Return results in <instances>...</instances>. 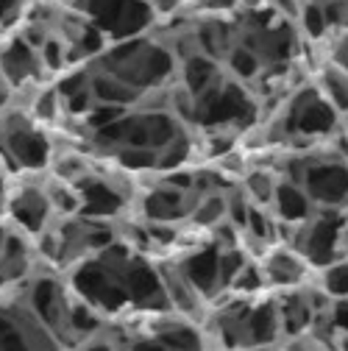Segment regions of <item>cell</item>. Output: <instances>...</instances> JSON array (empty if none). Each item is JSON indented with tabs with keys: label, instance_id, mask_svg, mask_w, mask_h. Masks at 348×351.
Here are the masks:
<instances>
[{
	"label": "cell",
	"instance_id": "13",
	"mask_svg": "<svg viewBox=\"0 0 348 351\" xmlns=\"http://www.w3.org/2000/svg\"><path fill=\"white\" fill-rule=\"evenodd\" d=\"M117 348H120V346L109 337L106 329H101V332H95V335H90V337H84L81 343L73 346V351H117Z\"/></svg>",
	"mask_w": 348,
	"mask_h": 351
},
{
	"label": "cell",
	"instance_id": "12",
	"mask_svg": "<svg viewBox=\"0 0 348 351\" xmlns=\"http://www.w3.org/2000/svg\"><path fill=\"white\" fill-rule=\"evenodd\" d=\"M28 9V0H0V34L12 31Z\"/></svg>",
	"mask_w": 348,
	"mask_h": 351
},
{
	"label": "cell",
	"instance_id": "3",
	"mask_svg": "<svg viewBox=\"0 0 348 351\" xmlns=\"http://www.w3.org/2000/svg\"><path fill=\"white\" fill-rule=\"evenodd\" d=\"M290 182H295L312 206L326 209H348V162L343 159H303L298 173Z\"/></svg>",
	"mask_w": 348,
	"mask_h": 351
},
{
	"label": "cell",
	"instance_id": "11",
	"mask_svg": "<svg viewBox=\"0 0 348 351\" xmlns=\"http://www.w3.org/2000/svg\"><path fill=\"white\" fill-rule=\"evenodd\" d=\"M323 98L337 109V112H348V73L345 70H329L323 75Z\"/></svg>",
	"mask_w": 348,
	"mask_h": 351
},
{
	"label": "cell",
	"instance_id": "14",
	"mask_svg": "<svg viewBox=\"0 0 348 351\" xmlns=\"http://www.w3.org/2000/svg\"><path fill=\"white\" fill-rule=\"evenodd\" d=\"M179 3H182V0H148L153 17H156V14H173V12L179 9Z\"/></svg>",
	"mask_w": 348,
	"mask_h": 351
},
{
	"label": "cell",
	"instance_id": "9",
	"mask_svg": "<svg viewBox=\"0 0 348 351\" xmlns=\"http://www.w3.org/2000/svg\"><path fill=\"white\" fill-rule=\"evenodd\" d=\"M276 187H279V182L265 170H253L243 179V193L248 195V201L253 206H268L271 209L273 198H276Z\"/></svg>",
	"mask_w": 348,
	"mask_h": 351
},
{
	"label": "cell",
	"instance_id": "1",
	"mask_svg": "<svg viewBox=\"0 0 348 351\" xmlns=\"http://www.w3.org/2000/svg\"><path fill=\"white\" fill-rule=\"evenodd\" d=\"M290 245L310 262L312 271H323L348 256V209L315 206L307 221L293 226Z\"/></svg>",
	"mask_w": 348,
	"mask_h": 351
},
{
	"label": "cell",
	"instance_id": "4",
	"mask_svg": "<svg viewBox=\"0 0 348 351\" xmlns=\"http://www.w3.org/2000/svg\"><path fill=\"white\" fill-rule=\"evenodd\" d=\"M334 117H337V109L323 98V93L318 90H307V93H301L290 101L287 106V128H290V134L295 137H323L332 131L334 125Z\"/></svg>",
	"mask_w": 348,
	"mask_h": 351
},
{
	"label": "cell",
	"instance_id": "6",
	"mask_svg": "<svg viewBox=\"0 0 348 351\" xmlns=\"http://www.w3.org/2000/svg\"><path fill=\"white\" fill-rule=\"evenodd\" d=\"M39 73H42L39 51L23 34L6 39L3 45H0V78H3V84L9 86V90L36 81Z\"/></svg>",
	"mask_w": 348,
	"mask_h": 351
},
{
	"label": "cell",
	"instance_id": "2",
	"mask_svg": "<svg viewBox=\"0 0 348 351\" xmlns=\"http://www.w3.org/2000/svg\"><path fill=\"white\" fill-rule=\"evenodd\" d=\"M0 148L20 170H42L51 162V140L42 123L23 109L0 114Z\"/></svg>",
	"mask_w": 348,
	"mask_h": 351
},
{
	"label": "cell",
	"instance_id": "8",
	"mask_svg": "<svg viewBox=\"0 0 348 351\" xmlns=\"http://www.w3.org/2000/svg\"><path fill=\"white\" fill-rule=\"evenodd\" d=\"M273 215L279 217V221L284 223V226H298V223H303L307 217L312 215V201L307 198V193H303L295 182H290V179H284V182H279V187H276V198H273Z\"/></svg>",
	"mask_w": 348,
	"mask_h": 351
},
{
	"label": "cell",
	"instance_id": "10",
	"mask_svg": "<svg viewBox=\"0 0 348 351\" xmlns=\"http://www.w3.org/2000/svg\"><path fill=\"white\" fill-rule=\"evenodd\" d=\"M318 285L332 295V301L337 298H348V256L332 262V265H326L318 276Z\"/></svg>",
	"mask_w": 348,
	"mask_h": 351
},
{
	"label": "cell",
	"instance_id": "7",
	"mask_svg": "<svg viewBox=\"0 0 348 351\" xmlns=\"http://www.w3.org/2000/svg\"><path fill=\"white\" fill-rule=\"evenodd\" d=\"M9 206H12V217L20 226V232L36 234V237L48 229V217L53 215L45 187H31V184L20 187V193L9 201Z\"/></svg>",
	"mask_w": 348,
	"mask_h": 351
},
{
	"label": "cell",
	"instance_id": "15",
	"mask_svg": "<svg viewBox=\"0 0 348 351\" xmlns=\"http://www.w3.org/2000/svg\"><path fill=\"white\" fill-rule=\"evenodd\" d=\"M6 93H9V86L3 84V78H0V95H6Z\"/></svg>",
	"mask_w": 348,
	"mask_h": 351
},
{
	"label": "cell",
	"instance_id": "5",
	"mask_svg": "<svg viewBox=\"0 0 348 351\" xmlns=\"http://www.w3.org/2000/svg\"><path fill=\"white\" fill-rule=\"evenodd\" d=\"M256 262H259V268H262L265 285L273 287V290L303 287V285H307V279H310V274H312V265L290 243L271 245Z\"/></svg>",
	"mask_w": 348,
	"mask_h": 351
}]
</instances>
